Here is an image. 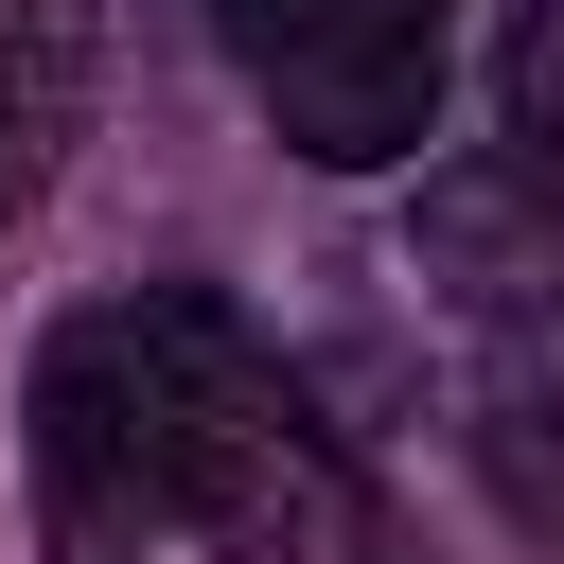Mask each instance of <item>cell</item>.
<instances>
[{"instance_id":"2","label":"cell","mask_w":564,"mask_h":564,"mask_svg":"<svg viewBox=\"0 0 564 564\" xmlns=\"http://www.w3.org/2000/svg\"><path fill=\"white\" fill-rule=\"evenodd\" d=\"M282 159L317 176H388L441 141V0H212Z\"/></svg>"},{"instance_id":"1","label":"cell","mask_w":564,"mask_h":564,"mask_svg":"<svg viewBox=\"0 0 564 564\" xmlns=\"http://www.w3.org/2000/svg\"><path fill=\"white\" fill-rule=\"evenodd\" d=\"M35 494L70 546L123 529H212L229 564H264L282 529H335V458L282 388V352L212 300V282H106L35 335Z\"/></svg>"},{"instance_id":"3","label":"cell","mask_w":564,"mask_h":564,"mask_svg":"<svg viewBox=\"0 0 564 564\" xmlns=\"http://www.w3.org/2000/svg\"><path fill=\"white\" fill-rule=\"evenodd\" d=\"M88 141V0H0V229Z\"/></svg>"},{"instance_id":"4","label":"cell","mask_w":564,"mask_h":564,"mask_svg":"<svg viewBox=\"0 0 564 564\" xmlns=\"http://www.w3.org/2000/svg\"><path fill=\"white\" fill-rule=\"evenodd\" d=\"M494 106H511V159H529V176H564V0H529V18H511Z\"/></svg>"}]
</instances>
